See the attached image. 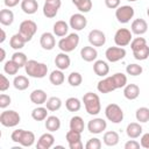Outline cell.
Listing matches in <instances>:
<instances>
[{"label":"cell","instance_id":"1","mask_svg":"<svg viewBox=\"0 0 149 149\" xmlns=\"http://www.w3.org/2000/svg\"><path fill=\"white\" fill-rule=\"evenodd\" d=\"M26 73L33 78H44L48 74V66L35 59H29L24 65Z\"/></svg>","mask_w":149,"mask_h":149},{"label":"cell","instance_id":"2","mask_svg":"<svg viewBox=\"0 0 149 149\" xmlns=\"http://www.w3.org/2000/svg\"><path fill=\"white\" fill-rule=\"evenodd\" d=\"M83 102L85 106L86 112L90 115H97L101 111V104H100V98L97 93L93 92H86L83 95Z\"/></svg>","mask_w":149,"mask_h":149},{"label":"cell","instance_id":"3","mask_svg":"<svg viewBox=\"0 0 149 149\" xmlns=\"http://www.w3.org/2000/svg\"><path fill=\"white\" fill-rule=\"evenodd\" d=\"M10 139L13 142L15 143H19L21 144L22 147H31L35 142V134L30 130H24V129H15L12 135H10Z\"/></svg>","mask_w":149,"mask_h":149},{"label":"cell","instance_id":"4","mask_svg":"<svg viewBox=\"0 0 149 149\" xmlns=\"http://www.w3.org/2000/svg\"><path fill=\"white\" fill-rule=\"evenodd\" d=\"M79 44V35L77 33H71L68 36L63 37L58 42V48L63 52H71L73 51Z\"/></svg>","mask_w":149,"mask_h":149},{"label":"cell","instance_id":"5","mask_svg":"<svg viewBox=\"0 0 149 149\" xmlns=\"http://www.w3.org/2000/svg\"><path fill=\"white\" fill-rule=\"evenodd\" d=\"M21 116L16 111L6 109L0 114V122L5 127H15L20 123Z\"/></svg>","mask_w":149,"mask_h":149},{"label":"cell","instance_id":"6","mask_svg":"<svg viewBox=\"0 0 149 149\" xmlns=\"http://www.w3.org/2000/svg\"><path fill=\"white\" fill-rule=\"evenodd\" d=\"M105 115L108 121L113 123H120L123 120V111L116 104H109L105 108Z\"/></svg>","mask_w":149,"mask_h":149},{"label":"cell","instance_id":"7","mask_svg":"<svg viewBox=\"0 0 149 149\" xmlns=\"http://www.w3.org/2000/svg\"><path fill=\"white\" fill-rule=\"evenodd\" d=\"M36 31H37V24L33 20H24L20 23L19 33L26 40V42H29L33 38V36L36 34Z\"/></svg>","mask_w":149,"mask_h":149},{"label":"cell","instance_id":"8","mask_svg":"<svg viewBox=\"0 0 149 149\" xmlns=\"http://www.w3.org/2000/svg\"><path fill=\"white\" fill-rule=\"evenodd\" d=\"M133 40V33L132 30L127 29V28H120L115 31L114 35V42L118 47H126L128 44H130Z\"/></svg>","mask_w":149,"mask_h":149},{"label":"cell","instance_id":"9","mask_svg":"<svg viewBox=\"0 0 149 149\" xmlns=\"http://www.w3.org/2000/svg\"><path fill=\"white\" fill-rule=\"evenodd\" d=\"M135 14V10L132 6L125 5V6H119L115 9V17L120 23H128L130 19H133Z\"/></svg>","mask_w":149,"mask_h":149},{"label":"cell","instance_id":"10","mask_svg":"<svg viewBox=\"0 0 149 149\" xmlns=\"http://www.w3.org/2000/svg\"><path fill=\"white\" fill-rule=\"evenodd\" d=\"M126 49L122 48V47H109L106 49L105 51V56H106V59L111 63H115V62H119L121 59L125 58L126 56Z\"/></svg>","mask_w":149,"mask_h":149},{"label":"cell","instance_id":"11","mask_svg":"<svg viewBox=\"0 0 149 149\" xmlns=\"http://www.w3.org/2000/svg\"><path fill=\"white\" fill-rule=\"evenodd\" d=\"M62 6L61 0H45L43 5V15L48 19H52L57 15L59 8Z\"/></svg>","mask_w":149,"mask_h":149},{"label":"cell","instance_id":"12","mask_svg":"<svg viewBox=\"0 0 149 149\" xmlns=\"http://www.w3.org/2000/svg\"><path fill=\"white\" fill-rule=\"evenodd\" d=\"M69 26H70L73 30L80 31V30H83V29L87 26V19H86L81 13L72 14V15L70 16Z\"/></svg>","mask_w":149,"mask_h":149},{"label":"cell","instance_id":"13","mask_svg":"<svg viewBox=\"0 0 149 149\" xmlns=\"http://www.w3.org/2000/svg\"><path fill=\"white\" fill-rule=\"evenodd\" d=\"M97 90L102 93V94H106V93H109L114 90H118L116 87V84H115V80L113 78V76H109V77H106L104 78L102 80H100L97 85Z\"/></svg>","mask_w":149,"mask_h":149},{"label":"cell","instance_id":"14","mask_svg":"<svg viewBox=\"0 0 149 149\" xmlns=\"http://www.w3.org/2000/svg\"><path fill=\"white\" fill-rule=\"evenodd\" d=\"M88 42L93 47H102L106 43V35L99 29H92L88 33Z\"/></svg>","mask_w":149,"mask_h":149},{"label":"cell","instance_id":"15","mask_svg":"<svg viewBox=\"0 0 149 149\" xmlns=\"http://www.w3.org/2000/svg\"><path fill=\"white\" fill-rule=\"evenodd\" d=\"M107 128V122L102 118H94L88 121L87 129L92 134H101Z\"/></svg>","mask_w":149,"mask_h":149},{"label":"cell","instance_id":"16","mask_svg":"<svg viewBox=\"0 0 149 149\" xmlns=\"http://www.w3.org/2000/svg\"><path fill=\"white\" fill-rule=\"evenodd\" d=\"M40 44L44 50H52L56 45V40H55V34L45 31L41 35L40 37Z\"/></svg>","mask_w":149,"mask_h":149},{"label":"cell","instance_id":"17","mask_svg":"<svg viewBox=\"0 0 149 149\" xmlns=\"http://www.w3.org/2000/svg\"><path fill=\"white\" fill-rule=\"evenodd\" d=\"M54 143H55V137L51 134V132L44 133L38 137L37 143H36V148L37 149H49L54 146Z\"/></svg>","mask_w":149,"mask_h":149},{"label":"cell","instance_id":"18","mask_svg":"<svg viewBox=\"0 0 149 149\" xmlns=\"http://www.w3.org/2000/svg\"><path fill=\"white\" fill-rule=\"evenodd\" d=\"M130 30L135 35H139V36L140 35H143L148 30V23H147V21L144 19H135L132 22Z\"/></svg>","mask_w":149,"mask_h":149},{"label":"cell","instance_id":"19","mask_svg":"<svg viewBox=\"0 0 149 149\" xmlns=\"http://www.w3.org/2000/svg\"><path fill=\"white\" fill-rule=\"evenodd\" d=\"M80 57L85 62H93L98 57V51L93 45H85L80 49Z\"/></svg>","mask_w":149,"mask_h":149},{"label":"cell","instance_id":"20","mask_svg":"<svg viewBox=\"0 0 149 149\" xmlns=\"http://www.w3.org/2000/svg\"><path fill=\"white\" fill-rule=\"evenodd\" d=\"M70 64H71V59H70V57L68 56L66 52L62 51V52L56 55V57H55V65H56L57 69H59L62 71L66 70V69H69Z\"/></svg>","mask_w":149,"mask_h":149},{"label":"cell","instance_id":"21","mask_svg":"<svg viewBox=\"0 0 149 149\" xmlns=\"http://www.w3.org/2000/svg\"><path fill=\"white\" fill-rule=\"evenodd\" d=\"M142 126L140 122H130L127 125L126 128V134L129 139H137L142 135Z\"/></svg>","mask_w":149,"mask_h":149},{"label":"cell","instance_id":"22","mask_svg":"<svg viewBox=\"0 0 149 149\" xmlns=\"http://www.w3.org/2000/svg\"><path fill=\"white\" fill-rule=\"evenodd\" d=\"M29 98H30V101H31L33 104H35V105H43V104H45L47 100H48L45 91H43V90H41V88L34 90V91L30 93Z\"/></svg>","mask_w":149,"mask_h":149},{"label":"cell","instance_id":"23","mask_svg":"<svg viewBox=\"0 0 149 149\" xmlns=\"http://www.w3.org/2000/svg\"><path fill=\"white\" fill-rule=\"evenodd\" d=\"M93 71H94V73H95L97 76H99V77H105V76H107L108 72H109V66H108V64H107L105 61L98 59V61H95V62L93 63Z\"/></svg>","mask_w":149,"mask_h":149},{"label":"cell","instance_id":"24","mask_svg":"<svg viewBox=\"0 0 149 149\" xmlns=\"http://www.w3.org/2000/svg\"><path fill=\"white\" fill-rule=\"evenodd\" d=\"M123 95L128 100H135L140 95V87L136 84H127L123 87Z\"/></svg>","mask_w":149,"mask_h":149},{"label":"cell","instance_id":"25","mask_svg":"<svg viewBox=\"0 0 149 149\" xmlns=\"http://www.w3.org/2000/svg\"><path fill=\"white\" fill-rule=\"evenodd\" d=\"M52 31L56 36L58 37H64L66 36L68 31H69V24L63 21V20H58L54 23V27H52Z\"/></svg>","mask_w":149,"mask_h":149},{"label":"cell","instance_id":"26","mask_svg":"<svg viewBox=\"0 0 149 149\" xmlns=\"http://www.w3.org/2000/svg\"><path fill=\"white\" fill-rule=\"evenodd\" d=\"M21 9L23 10V13L31 15L35 14L38 9V3L36 0H22L21 1Z\"/></svg>","mask_w":149,"mask_h":149},{"label":"cell","instance_id":"27","mask_svg":"<svg viewBox=\"0 0 149 149\" xmlns=\"http://www.w3.org/2000/svg\"><path fill=\"white\" fill-rule=\"evenodd\" d=\"M119 140H120V136L114 130H109V132H106L102 136V141L106 146L108 147H114L119 143Z\"/></svg>","mask_w":149,"mask_h":149},{"label":"cell","instance_id":"28","mask_svg":"<svg viewBox=\"0 0 149 149\" xmlns=\"http://www.w3.org/2000/svg\"><path fill=\"white\" fill-rule=\"evenodd\" d=\"M30 83H29V79L28 77L26 76H22V74H19V76H15L14 77V80H13V86L19 90V91H24L29 87Z\"/></svg>","mask_w":149,"mask_h":149},{"label":"cell","instance_id":"29","mask_svg":"<svg viewBox=\"0 0 149 149\" xmlns=\"http://www.w3.org/2000/svg\"><path fill=\"white\" fill-rule=\"evenodd\" d=\"M45 128L49 132H56L61 128V120L56 115H50L45 119Z\"/></svg>","mask_w":149,"mask_h":149},{"label":"cell","instance_id":"30","mask_svg":"<svg viewBox=\"0 0 149 149\" xmlns=\"http://www.w3.org/2000/svg\"><path fill=\"white\" fill-rule=\"evenodd\" d=\"M49 80H50V83L52 84V85H55V86H59V85H62L63 83H64V80H65V76H64V73H63V71L62 70H54V71H51V73L49 74Z\"/></svg>","mask_w":149,"mask_h":149},{"label":"cell","instance_id":"31","mask_svg":"<svg viewBox=\"0 0 149 149\" xmlns=\"http://www.w3.org/2000/svg\"><path fill=\"white\" fill-rule=\"evenodd\" d=\"M26 43H27L26 40L21 36L20 33L14 34V35L10 37V40H9V45H10V48H13L14 50H20V49H22Z\"/></svg>","mask_w":149,"mask_h":149},{"label":"cell","instance_id":"32","mask_svg":"<svg viewBox=\"0 0 149 149\" xmlns=\"http://www.w3.org/2000/svg\"><path fill=\"white\" fill-rule=\"evenodd\" d=\"M70 129L72 130H76V132H79V133H83L84 128H85V125H84V120L81 116H78V115H74L70 119Z\"/></svg>","mask_w":149,"mask_h":149},{"label":"cell","instance_id":"33","mask_svg":"<svg viewBox=\"0 0 149 149\" xmlns=\"http://www.w3.org/2000/svg\"><path fill=\"white\" fill-rule=\"evenodd\" d=\"M14 21V13L10 9L0 10V23L2 26H10Z\"/></svg>","mask_w":149,"mask_h":149},{"label":"cell","instance_id":"34","mask_svg":"<svg viewBox=\"0 0 149 149\" xmlns=\"http://www.w3.org/2000/svg\"><path fill=\"white\" fill-rule=\"evenodd\" d=\"M31 118L35 121H43L48 118V108L47 107H42L38 106L36 108H34L31 111Z\"/></svg>","mask_w":149,"mask_h":149},{"label":"cell","instance_id":"35","mask_svg":"<svg viewBox=\"0 0 149 149\" xmlns=\"http://www.w3.org/2000/svg\"><path fill=\"white\" fill-rule=\"evenodd\" d=\"M65 107L69 112H78L81 108V102L78 98L70 97L65 100Z\"/></svg>","mask_w":149,"mask_h":149},{"label":"cell","instance_id":"36","mask_svg":"<svg viewBox=\"0 0 149 149\" xmlns=\"http://www.w3.org/2000/svg\"><path fill=\"white\" fill-rule=\"evenodd\" d=\"M71 1L80 13H88L92 9L91 0H71Z\"/></svg>","mask_w":149,"mask_h":149},{"label":"cell","instance_id":"37","mask_svg":"<svg viewBox=\"0 0 149 149\" xmlns=\"http://www.w3.org/2000/svg\"><path fill=\"white\" fill-rule=\"evenodd\" d=\"M45 107L50 112H56V111H58L62 107V100L58 97H51V98H49L47 100Z\"/></svg>","mask_w":149,"mask_h":149},{"label":"cell","instance_id":"38","mask_svg":"<svg viewBox=\"0 0 149 149\" xmlns=\"http://www.w3.org/2000/svg\"><path fill=\"white\" fill-rule=\"evenodd\" d=\"M135 118L140 123H144L149 121V108L148 107H140L135 112Z\"/></svg>","mask_w":149,"mask_h":149},{"label":"cell","instance_id":"39","mask_svg":"<svg viewBox=\"0 0 149 149\" xmlns=\"http://www.w3.org/2000/svg\"><path fill=\"white\" fill-rule=\"evenodd\" d=\"M12 61L14 63H16L19 65V68H24L26 63L28 62V58L26 56V54L21 52V51H15L13 55H12Z\"/></svg>","mask_w":149,"mask_h":149},{"label":"cell","instance_id":"40","mask_svg":"<svg viewBox=\"0 0 149 149\" xmlns=\"http://www.w3.org/2000/svg\"><path fill=\"white\" fill-rule=\"evenodd\" d=\"M133 56L137 61H144V59H147L149 57V47L146 44L142 48H140L137 50H134L133 51Z\"/></svg>","mask_w":149,"mask_h":149},{"label":"cell","instance_id":"41","mask_svg":"<svg viewBox=\"0 0 149 149\" xmlns=\"http://www.w3.org/2000/svg\"><path fill=\"white\" fill-rule=\"evenodd\" d=\"M19 65L16 64V63H14L12 59L10 61H7V62H5L3 63V71L7 73V74H9V76H14V74H16L17 73V71H19Z\"/></svg>","mask_w":149,"mask_h":149},{"label":"cell","instance_id":"42","mask_svg":"<svg viewBox=\"0 0 149 149\" xmlns=\"http://www.w3.org/2000/svg\"><path fill=\"white\" fill-rule=\"evenodd\" d=\"M81 81H83V77H81V74H80L79 72L73 71V72H71V73L69 74V77H68V83H69L71 86H73V87L79 86V85L81 84Z\"/></svg>","mask_w":149,"mask_h":149},{"label":"cell","instance_id":"43","mask_svg":"<svg viewBox=\"0 0 149 149\" xmlns=\"http://www.w3.org/2000/svg\"><path fill=\"white\" fill-rule=\"evenodd\" d=\"M126 72L127 74L129 76H140L142 72H143V68L136 63H133V64H128L127 68H126Z\"/></svg>","mask_w":149,"mask_h":149},{"label":"cell","instance_id":"44","mask_svg":"<svg viewBox=\"0 0 149 149\" xmlns=\"http://www.w3.org/2000/svg\"><path fill=\"white\" fill-rule=\"evenodd\" d=\"M65 139L68 141V143H72V142H76V141H79L81 140V133L79 132H76V130H72L70 129L66 135H65Z\"/></svg>","mask_w":149,"mask_h":149},{"label":"cell","instance_id":"45","mask_svg":"<svg viewBox=\"0 0 149 149\" xmlns=\"http://www.w3.org/2000/svg\"><path fill=\"white\" fill-rule=\"evenodd\" d=\"M146 44H147V41H146L144 37H135L130 42V49L134 51V50H137V49L142 48Z\"/></svg>","mask_w":149,"mask_h":149},{"label":"cell","instance_id":"46","mask_svg":"<svg viewBox=\"0 0 149 149\" xmlns=\"http://www.w3.org/2000/svg\"><path fill=\"white\" fill-rule=\"evenodd\" d=\"M85 148H86V149H100V148H101V141H100L98 137L90 139V140L86 142Z\"/></svg>","mask_w":149,"mask_h":149},{"label":"cell","instance_id":"47","mask_svg":"<svg viewBox=\"0 0 149 149\" xmlns=\"http://www.w3.org/2000/svg\"><path fill=\"white\" fill-rule=\"evenodd\" d=\"M10 102H12V99H10V97L8 94H5V93L0 94V107L2 109H5L6 107H8L10 105Z\"/></svg>","mask_w":149,"mask_h":149},{"label":"cell","instance_id":"48","mask_svg":"<svg viewBox=\"0 0 149 149\" xmlns=\"http://www.w3.org/2000/svg\"><path fill=\"white\" fill-rule=\"evenodd\" d=\"M9 88V79L5 74H0V91L5 92Z\"/></svg>","mask_w":149,"mask_h":149},{"label":"cell","instance_id":"49","mask_svg":"<svg viewBox=\"0 0 149 149\" xmlns=\"http://www.w3.org/2000/svg\"><path fill=\"white\" fill-rule=\"evenodd\" d=\"M120 0H105V5L109 9H116L120 6Z\"/></svg>","mask_w":149,"mask_h":149},{"label":"cell","instance_id":"50","mask_svg":"<svg viewBox=\"0 0 149 149\" xmlns=\"http://www.w3.org/2000/svg\"><path fill=\"white\" fill-rule=\"evenodd\" d=\"M140 143L135 140H129L125 143V149H139L140 148Z\"/></svg>","mask_w":149,"mask_h":149},{"label":"cell","instance_id":"51","mask_svg":"<svg viewBox=\"0 0 149 149\" xmlns=\"http://www.w3.org/2000/svg\"><path fill=\"white\" fill-rule=\"evenodd\" d=\"M140 144H141V147H143V148H146V149H149V133L143 134V135L141 136Z\"/></svg>","mask_w":149,"mask_h":149},{"label":"cell","instance_id":"52","mask_svg":"<svg viewBox=\"0 0 149 149\" xmlns=\"http://www.w3.org/2000/svg\"><path fill=\"white\" fill-rule=\"evenodd\" d=\"M69 148L70 149H83V142H81V140L76 141V142H72V143H69Z\"/></svg>","mask_w":149,"mask_h":149},{"label":"cell","instance_id":"53","mask_svg":"<svg viewBox=\"0 0 149 149\" xmlns=\"http://www.w3.org/2000/svg\"><path fill=\"white\" fill-rule=\"evenodd\" d=\"M19 2H20V0H3L5 6H6V7H9V8L17 6V5H19Z\"/></svg>","mask_w":149,"mask_h":149},{"label":"cell","instance_id":"54","mask_svg":"<svg viewBox=\"0 0 149 149\" xmlns=\"http://www.w3.org/2000/svg\"><path fill=\"white\" fill-rule=\"evenodd\" d=\"M0 51H1V56H0V62H3L5 61V57H6V51L3 48H0Z\"/></svg>","mask_w":149,"mask_h":149},{"label":"cell","instance_id":"55","mask_svg":"<svg viewBox=\"0 0 149 149\" xmlns=\"http://www.w3.org/2000/svg\"><path fill=\"white\" fill-rule=\"evenodd\" d=\"M6 40V33L3 29H1V38H0V43H3Z\"/></svg>","mask_w":149,"mask_h":149},{"label":"cell","instance_id":"56","mask_svg":"<svg viewBox=\"0 0 149 149\" xmlns=\"http://www.w3.org/2000/svg\"><path fill=\"white\" fill-rule=\"evenodd\" d=\"M147 15H148V16H149V7H148V8H147Z\"/></svg>","mask_w":149,"mask_h":149},{"label":"cell","instance_id":"57","mask_svg":"<svg viewBox=\"0 0 149 149\" xmlns=\"http://www.w3.org/2000/svg\"><path fill=\"white\" fill-rule=\"evenodd\" d=\"M127 1H132L133 2V1H137V0H127Z\"/></svg>","mask_w":149,"mask_h":149}]
</instances>
